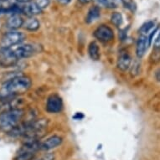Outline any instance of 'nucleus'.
Segmentation results:
<instances>
[{
	"instance_id": "nucleus-16",
	"label": "nucleus",
	"mask_w": 160,
	"mask_h": 160,
	"mask_svg": "<svg viewBox=\"0 0 160 160\" xmlns=\"http://www.w3.org/2000/svg\"><path fill=\"white\" fill-rule=\"evenodd\" d=\"M88 53L90 57L92 58L93 61H98L101 57L99 46L96 42H92L88 47Z\"/></svg>"
},
{
	"instance_id": "nucleus-2",
	"label": "nucleus",
	"mask_w": 160,
	"mask_h": 160,
	"mask_svg": "<svg viewBox=\"0 0 160 160\" xmlns=\"http://www.w3.org/2000/svg\"><path fill=\"white\" fill-rule=\"evenodd\" d=\"M24 116V111L20 108L3 111L0 113V130L10 134L21 123Z\"/></svg>"
},
{
	"instance_id": "nucleus-19",
	"label": "nucleus",
	"mask_w": 160,
	"mask_h": 160,
	"mask_svg": "<svg viewBox=\"0 0 160 160\" xmlns=\"http://www.w3.org/2000/svg\"><path fill=\"white\" fill-rule=\"evenodd\" d=\"M111 22L115 26L119 27L120 25L122 24L123 22V18L121 13H118V12H115L111 15Z\"/></svg>"
},
{
	"instance_id": "nucleus-5",
	"label": "nucleus",
	"mask_w": 160,
	"mask_h": 160,
	"mask_svg": "<svg viewBox=\"0 0 160 160\" xmlns=\"http://www.w3.org/2000/svg\"><path fill=\"white\" fill-rule=\"evenodd\" d=\"M18 59L13 52L12 48L10 49H0V66L2 67H11L13 66Z\"/></svg>"
},
{
	"instance_id": "nucleus-7",
	"label": "nucleus",
	"mask_w": 160,
	"mask_h": 160,
	"mask_svg": "<svg viewBox=\"0 0 160 160\" xmlns=\"http://www.w3.org/2000/svg\"><path fill=\"white\" fill-rule=\"evenodd\" d=\"M13 52L15 53L16 56L18 60H21L24 58H29L34 55L35 52V49L33 45L26 44V45H18L12 48Z\"/></svg>"
},
{
	"instance_id": "nucleus-10",
	"label": "nucleus",
	"mask_w": 160,
	"mask_h": 160,
	"mask_svg": "<svg viewBox=\"0 0 160 160\" xmlns=\"http://www.w3.org/2000/svg\"><path fill=\"white\" fill-rule=\"evenodd\" d=\"M21 9L22 13L28 17H34L42 12V8H39V6L37 4L36 2H31V1L21 6Z\"/></svg>"
},
{
	"instance_id": "nucleus-17",
	"label": "nucleus",
	"mask_w": 160,
	"mask_h": 160,
	"mask_svg": "<svg viewBox=\"0 0 160 160\" xmlns=\"http://www.w3.org/2000/svg\"><path fill=\"white\" fill-rule=\"evenodd\" d=\"M97 1L100 4L109 8H117L122 3V0H97Z\"/></svg>"
},
{
	"instance_id": "nucleus-21",
	"label": "nucleus",
	"mask_w": 160,
	"mask_h": 160,
	"mask_svg": "<svg viewBox=\"0 0 160 160\" xmlns=\"http://www.w3.org/2000/svg\"><path fill=\"white\" fill-rule=\"evenodd\" d=\"M50 0H36V3L39 6V8H46L49 3H50Z\"/></svg>"
},
{
	"instance_id": "nucleus-12",
	"label": "nucleus",
	"mask_w": 160,
	"mask_h": 160,
	"mask_svg": "<svg viewBox=\"0 0 160 160\" xmlns=\"http://www.w3.org/2000/svg\"><path fill=\"white\" fill-rule=\"evenodd\" d=\"M24 21L23 18L19 14H13V15H11L6 21V27L11 29L12 31H14L16 29L23 27Z\"/></svg>"
},
{
	"instance_id": "nucleus-15",
	"label": "nucleus",
	"mask_w": 160,
	"mask_h": 160,
	"mask_svg": "<svg viewBox=\"0 0 160 160\" xmlns=\"http://www.w3.org/2000/svg\"><path fill=\"white\" fill-rule=\"evenodd\" d=\"M101 15V10L97 6H93L90 8L87 13V18H86V22L87 24H91L92 22L97 20Z\"/></svg>"
},
{
	"instance_id": "nucleus-23",
	"label": "nucleus",
	"mask_w": 160,
	"mask_h": 160,
	"mask_svg": "<svg viewBox=\"0 0 160 160\" xmlns=\"http://www.w3.org/2000/svg\"><path fill=\"white\" fill-rule=\"evenodd\" d=\"M154 48L155 49H160V33L158 34V36L157 37V39H155Z\"/></svg>"
},
{
	"instance_id": "nucleus-22",
	"label": "nucleus",
	"mask_w": 160,
	"mask_h": 160,
	"mask_svg": "<svg viewBox=\"0 0 160 160\" xmlns=\"http://www.w3.org/2000/svg\"><path fill=\"white\" fill-rule=\"evenodd\" d=\"M33 160H54V156H53L51 153H49V154L45 155L44 157L41 158H39V159H33Z\"/></svg>"
},
{
	"instance_id": "nucleus-4",
	"label": "nucleus",
	"mask_w": 160,
	"mask_h": 160,
	"mask_svg": "<svg viewBox=\"0 0 160 160\" xmlns=\"http://www.w3.org/2000/svg\"><path fill=\"white\" fill-rule=\"evenodd\" d=\"M26 36L24 33L19 31H10L6 33L1 39L0 47L2 49H10L18 45H20Z\"/></svg>"
},
{
	"instance_id": "nucleus-8",
	"label": "nucleus",
	"mask_w": 160,
	"mask_h": 160,
	"mask_svg": "<svg viewBox=\"0 0 160 160\" xmlns=\"http://www.w3.org/2000/svg\"><path fill=\"white\" fill-rule=\"evenodd\" d=\"M63 108L62 100L58 95H51L46 102V110L50 113L60 112Z\"/></svg>"
},
{
	"instance_id": "nucleus-9",
	"label": "nucleus",
	"mask_w": 160,
	"mask_h": 160,
	"mask_svg": "<svg viewBox=\"0 0 160 160\" xmlns=\"http://www.w3.org/2000/svg\"><path fill=\"white\" fill-rule=\"evenodd\" d=\"M62 138L57 135H54L48 138L46 140L40 142V150L49 151L53 148H55L62 143Z\"/></svg>"
},
{
	"instance_id": "nucleus-26",
	"label": "nucleus",
	"mask_w": 160,
	"mask_h": 160,
	"mask_svg": "<svg viewBox=\"0 0 160 160\" xmlns=\"http://www.w3.org/2000/svg\"><path fill=\"white\" fill-rule=\"evenodd\" d=\"M18 2H19V3H29V2H30V0H17Z\"/></svg>"
},
{
	"instance_id": "nucleus-14",
	"label": "nucleus",
	"mask_w": 160,
	"mask_h": 160,
	"mask_svg": "<svg viewBox=\"0 0 160 160\" xmlns=\"http://www.w3.org/2000/svg\"><path fill=\"white\" fill-rule=\"evenodd\" d=\"M40 23L35 17H29L25 19L23 24V28L28 31H36L39 29Z\"/></svg>"
},
{
	"instance_id": "nucleus-18",
	"label": "nucleus",
	"mask_w": 160,
	"mask_h": 160,
	"mask_svg": "<svg viewBox=\"0 0 160 160\" xmlns=\"http://www.w3.org/2000/svg\"><path fill=\"white\" fill-rule=\"evenodd\" d=\"M154 22L150 20V21L146 22V23H144V24H142V26H141V28H140V29H139V32H140L141 35H146V34H148V33L154 28Z\"/></svg>"
},
{
	"instance_id": "nucleus-11",
	"label": "nucleus",
	"mask_w": 160,
	"mask_h": 160,
	"mask_svg": "<svg viewBox=\"0 0 160 160\" xmlns=\"http://www.w3.org/2000/svg\"><path fill=\"white\" fill-rule=\"evenodd\" d=\"M149 46L147 35H141L139 37L136 45V54L138 58H142L144 55L146 50Z\"/></svg>"
},
{
	"instance_id": "nucleus-13",
	"label": "nucleus",
	"mask_w": 160,
	"mask_h": 160,
	"mask_svg": "<svg viewBox=\"0 0 160 160\" xmlns=\"http://www.w3.org/2000/svg\"><path fill=\"white\" fill-rule=\"evenodd\" d=\"M131 56L126 51L120 53L118 60V67L121 71H127L131 66Z\"/></svg>"
},
{
	"instance_id": "nucleus-3",
	"label": "nucleus",
	"mask_w": 160,
	"mask_h": 160,
	"mask_svg": "<svg viewBox=\"0 0 160 160\" xmlns=\"http://www.w3.org/2000/svg\"><path fill=\"white\" fill-rule=\"evenodd\" d=\"M39 150H40V141H24L14 160H33Z\"/></svg>"
},
{
	"instance_id": "nucleus-24",
	"label": "nucleus",
	"mask_w": 160,
	"mask_h": 160,
	"mask_svg": "<svg viewBox=\"0 0 160 160\" xmlns=\"http://www.w3.org/2000/svg\"><path fill=\"white\" fill-rule=\"evenodd\" d=\"M57 1L62 5H67L71 2V0H57Z\"/></svg>"
},
{
	"instance_id": "nucleus-20",
	"label": "nucleus",
	"mask_w": 160,
	"mask_h": 160,
	"mask_svg": "<svg viewBox=\"0 0 160 160\" xmlns=\"http://www.w3.org/2000/svg\"><path fill=\"white\" fill-rule=\"evenodd\" d=\"M122 3L125 6V8H127L132 12H134L136 10L137 5L133 0H122Z\"/></svg>"
},
{
	"instance_id": "nucleus-27",
	"label": "nucleus",
	"mask_w": 160,
	"mask_h": 160,
	"mask_svg": "<svg viewBox=\"0 0 160 160\" xmlns=\"http://www.w3.org/2000/svg\"><path fill=\"white\" fill-rule=\"evenodd\" d=\"M82 3H88L89 2H91L92 0H79Z\"/></svg>"
},
{
	"instance_id": "nucleus-6",
	"label": "nucleus",
	"mask_w": 160,
	"mask_h": 160,
	"mask_svg": "<svg viewBox=\"0 0 160 160\" xmlns=\"http://www.w3.org/2000/svg\"><path fill=\"white\" fill-rule=\"evenodd\" d=\"M94 36L102 42H110L114 39V32L109 26L102 24L95 30Z\"/></svg>"
},
{
	"instance_id": "nucleus-1",
	"label": "nucleus",
	"mask_w": 160,
	"mask_h": 160,
	"mask_svg": "<svg viewBox=\"0 0 160 160\" xmlns=\"http://www.w3.org/2000/svg\"><path fill=\"white\" fill-rule=\"evenodd\" d=\"M32 85L31 80L25 76H17L6 80L0 88V100L15 97L29 91Z\"/></svg>"
},
{
	"instance_id": "nucleus-25",
	"label": "nucleus",
	"mask_w": 160,
	"mask_h": 160,
	"mask_svg": "<svg viewBox=\"0 0 160 160\" xmlns=\"http://www.w3.org/2000/svg\"><path fill=\"white\" fill-rule=\"evenodd\" d=\"M156 79L158 81H160V69L156 72Z\"/></svg>"
}]
</instances>
